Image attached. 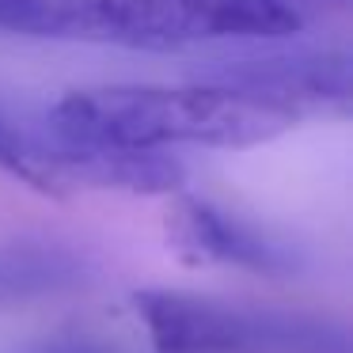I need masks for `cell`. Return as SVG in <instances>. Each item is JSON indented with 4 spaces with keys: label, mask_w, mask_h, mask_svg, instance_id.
<instances>
[{
    "label": "cell",
    "mask_w": 353,
    "mask_h": 353,
    "mask_svg": "<svg viewBox=\"0 0 353 353\" xmlns=\"http://www.w3.org/2000/svg\"><path fill=\"white\" fill-rule=\"evenodd\" d=\"M57 141L95 148L171 145L251 148L292 130L296 114L243 84H99L61 95L50 110Z\"/></svg>",
    "instance_id": "1"
},
{
    "label": "cell",
    "mask_w": 353,
    "mask_h": 353,
    "mask_svg": "<svg viewBox=\"0 0 353 353\" xmlns=\"http://www.w3.org/2000/svg\"><path fill=\"white\" fill-rule=\"evenodd\" d=\"M133 307L156 353H353L350 330L323 315L221 304L175 289H145Z\"/></svg>",
    "instance_id": "2"
},
{
    "label": "cell",
    "mask_w": 353,
    "mask_h": 353,
    "mask_svg": "<svg viewBox=\"0 0 353 353\" xmlns=\"http://www.w3.org/2000/svg\"><path fill=\"white\" fill-rule=\"evenodd\" d=\"M289 0H80V39L133 50H183L221 39H289Z\"/></svg>",
    "instance_id": "3"
},
{
    "label": "cell",
    "mask_w": 353,
    "mask_h": 353,
    "mask_svg": "<svg viewBox=\"0 0 353 353\" xmlns=\"http://www.w3.org/2000/svg\"><path fill=\"white\" fill-rule=\"evenodd\" d=\"M42 171L50 179L54 198L72 186L92 190H130V194H175L186 171L179 160L145 148H95V145H65L42 148Z\"/></svg>",
    "instance_id": "4"
},
{
    "label": "cell",
    "mask_w": 353,
    "mask_h": 353,
    "mask_svg": "<svg viewBox=\"0 0 353 353\" xmlns=\"http://www.w3.org/2000/svg\"><path fill=\"white\" fill-rule=\"evenodd\" d=\"M168 232L179 251L201 262H224V266H239L251 274H289L292 270V259L274 239L254 232L239 216H228L213 201L179 198L168 213Z\"/></svg>",
    "instance_id": "5"
},
{
    "label": "cell",
    "mask_w": 353,
    "mask_h": 353,
    "mask_svg": "<svg viewBox=\"0 0 353 353\" xmlns=\"http://www.w3.org/2000/svg\"><path fill=\"white\" fill-rule=\"evenodd\" d=\"M77 281H80V266L72 254L31 251V247L0 251V300L46 296V292L69 289Z\"/></svg>",
    "instance_id": "6"
},
{
    "label": "cell",
    "mask_w": 353,
    "mask_h": 353,
    "mask_svg": "<svg viewBox=\"0 0 353 353\" xmlns=\"http://www.w3.org/2000/svg\"><path fill=\"white\" fill-rule=\"evenodd\" d=\"M0 31L80 39V0H0Z\"/></svg>",
    "instance_id": "7"
},
{
    "label": "cell",
    "mask_w": 353,
    "mask_h": 353,
    "mask_svg": "<svg viewBox=\"0 0 353 353\" xmlns=\"http://www.w3.org/2000/svg\"><path fill=\"white\" fill-rule=\"evenodd\" d=\"M0 168L8 171V175L23 179V183H31L34 190L54 194L46 183V171H42V148L31 145L23 133H16L4 118H0Z\"/></svg>",
    "instance_id": "8"
},
{
    "label": "cell",
    "mask_w": 353,
    "mask_h": 353,
    "mask_svg": "<svg viewBox=\"0 0 353 353\" xmlns=\"http://www.w3.org/2000/svg\"><path fill=\"white\" fill-rule=\"evenodd\" d=\"M16 353H133V350L99 342V338H46V342H34Z\"/></svg>",
    "instance_id": "9"
}]
</instances>
